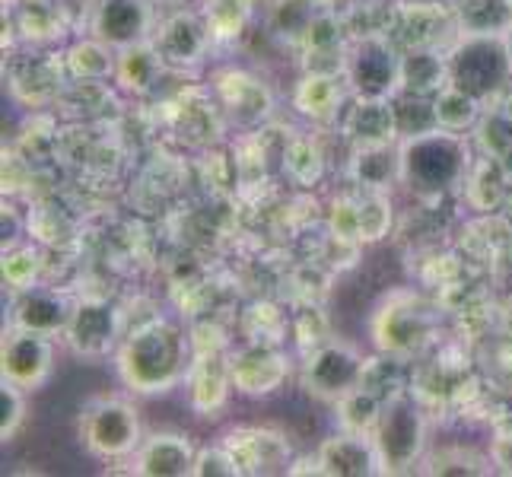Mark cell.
Returning a JSON list of instances; mask_svg holds the SVG:
<instances>
[{"label":"cell","instance_id":"1","mask_svg":"<svg viewBox=\"0 0 512 477\" xmlns=\"http://www.w3.org/2000/svg\"><path fill=\"white\" fill-rule=\"evenodd\" d=\"M191 338L166 318L137 328L115 350V373L137 395H166L188 382L194 366Z\"/></svg>","mask_w":512,"mask_h":477},{"label":"cell","instance_id":"2","mask_svg":"<svg viewBox=\"0 0 512 477\" xmlns=\"http://www.w3.org/2000/svg\"><path fill=\"white\" fill-rule=\"evenodd\" d=\"M401 144V182L420 194H439L462 182L468 166V147L462 134L436 128Z\"/></svg>","mask_w":512,"mask_h":477},{"label":"cell","instance_id":"3","mask_svg":"<svg viewBox=\"0 0 512 477\" xmlns=\"http://www.w3.org/2000/svg\"><path fill=\"white\" fill-rule=\"evenodd\" d=\"M77 433L83 449L102 462H115V458H131L137 446L144 443V423L140 411L128 398L118 395H99L83 404Z\"/></svg>","mask_w":512,"mask_h":477},{"label":"cell","instance_id":"4","mask_svg":"<svg viewBox=\"0 0 512 477\" xmlns=\"http://www.w3.org/2000/svg\"><path fill=\"white\" fill-rule=\"evenodd\" d=\"M446 58H449V83L478 102L497 96L512 80V61L503 39L462 35V42Z\"/></svg>","mask_w":512,"mask_h":477},{"label":"cell","instance_id":"5","mask_svg":"<svg viewBox=\"0 0 512 477\" xmlns=\"http://www.w3.org/2000/svg\"><path fill=\"white\" fill-rule=\"evenodd\" d=\"M373 443L382 474H404L420 462L423 449H427V420L411 395H395L382 404Z\"/></svg>","mask_w":512,"mask_h":477},{"label":"cell","instance_id":"6","mask_svg":"<svg viewBox=\"0 0 512 477\" xmlns=\"http://www.w3.org/2000/svg\"><path fill=\"white\" fill-rule=\"evenodd\" d=\"M344 80L360 99H392L401 90V55L385 35H363L347 48Z\"/></svg>","mask_w":512,"mask_h":477},{"label":"cell","instance_id":"7","mask_svg":"<svg viewBox=\"0 0 512 477\" xmlns=\"http://www.w3.org/2000/svg\"><path fill=\"white\" fill-rule=\"evenodd\" d=\"M0 373H4V382L20 385L23 392H39L55 373L51 334L10 325V331L4 334V347H0Z\"/></svg>","mask_w":512,"mask_h":477},{"label":"cell","instance_id":"8","mask_svg":"<svg viewBox=\"0 0 512 477\" xmlns=\"http://www.w3.org/2000/svg\"><path fill=\"white\" fill-rule=\"evenodd\" d=\"M433 334V318L427 306L414 296H395L379 309L373 322V338L379 350L392 353V357H408L417 353Z\"/></svg>","mask_w":512,"mask_h":477},{"label":"cell","instance_id":"9","mask_svg":"<svg viewBox=\"0 0 512 477\" xmlns=\"http://www.w3.org/2000/svg\"><path fill=\"white\" fill-rule=\"evenodd\" d=\"M366 363L357 347L350 344H325L309 357L303 369L306 392L322 401H338L357 385H363Z\"/></svg>","mask_w":512,"mask_h":477},{"label":"cell","instance_id":"10","mask_svg":"<svg viewBox=\"0 0 512 477\" xmlns=\"http://www.w3.org/2000/svg\"><path fill=\"white\" fill-rule=\"evenodd\" d=\"M67 344L80 357H105L118 344V312L105 299H80L70 309V322L64 328Z\"/></svg>","mask_w":512,"mask_h":477},{"label":"cell","instance_id":"11","mask_svg":"<svg viewBox=\"0 0 512 477\" xmlns=\"http://www.w3.org/2000/svg\"><path fill=\"white\" fill-rule=\"evenodd\" d=\"M153 7L150 0H102L93 16V35L121 51L137 42H150Z\"/></svg>","mask_w":512,"mask_h":477},{"label":"cell","instance_id":"12","mask_svg":"<svg viewBox=\"0 0 512 477\" xmlns=\"http://www.w3.org/2000/svg\"><path fill=\"white\" fill-rule=\"evenodd\" d=\"M131 471L140 477H185L194 474V462H198V449H194L191 436L185 433H150L144 443L131 455Z\"/></svg>","mask_w":512,"mask_h":477},{"label":"cell","instance_id":"13","mask_svg":"<svg viewBox=\"0 0 512 477\" xmlns=\"http://www.w3.org/2000/svg\"><path fill=\"white\" fill-rule=\"evenodd\" d=\"M315 471L328 477H369L382 474L379 452L373 436L341 430L328 436L325 443L315 452Z\"/></svg>","mask_w":512,"mask_h":477},{"label":"cell","instance_id":"14","mask_svg":"<svg viewBox=\"0 0 512 477\" xmlns=\"http://www.w3.org/2000/svg\"><path fill=\"white\" fill-rule=\"evenodd\" d=\"M210 39H214V35L207 29V20H201V16H194V13H175L150 35V42L160 51L166 67L198 64L207 55Z\"/></svg>","mask_w":512,"mask_h":477},{"label":"cell","instance_id":"15","mask_svg":"<svg viewBox=\"0 0 512 477\" xmlns=\"http://www.w3.org/2000/svg\"><path fill=\"white\" fill-rule=\"evenodd\" d=\"M229 373H233V388L239 395L264 398L277 392L287 379V360L271 347H242L233 360H229Z\"/></svg>","mask_w":512,"mask_h":477},{"label":"cell","instance_id":"16","mask_svg":"<svg viewBox=\"0 0 512 477\" xmlns=\"http://www.w3.org/2000/svg\"><path fill=\"white\" fill-rule=\"evenodd\" d=\"M226 449L236 455L242 474H274L290 471V446L271 430H239L229 436Z\"/></svg>","mask_w":512,"mask_h":477},{"label":"cell","instance_id":"17","mask_svg":"<svg viewBox=\"0 0 512 477\" xmlns=\"http://www.w3.org/2000/svg\"><path fill=\"white\" fill-rule=\"evenodd\" d=\"M229 392H233V373H229V363L220 357V353H198L191 373H188L191 408L204 417H210L223 408Z\"/></svg>","mask_w":512,"mask_h":477},{"label":"cell","instance_id":"18","mask_svg":"<svg viewBox=\"0 0 512 477\" xmlns=\"http://www.w3.org/2000/svg\"><path fill=\"white\" fill-rule=\"evenodd\" d=\"M70 309L74 306H67L58 293H48L42 287H29V290H20V296H16L10 325L26 328V331H39V334H51V338H55L58 331L67 328Z\"/></svg>","mask_w":512,"mask_h":477},{"label":"cell","instance_id":"19","mask_svg":"<svg viewBox=\"0 0 512 477\" xmlns=\"http://www.w3.org/2000/svg\"><path fill=\"white\" fill-rule=\"evenodd\" d=\"M449 86V58L430 45H414L401 55V90L436 99Z\"/></svg>","mask_w":512,"mask_h":477},{"label":"cell","instance_id":"20","mask_svg":"<svg viewBox=\"0 0 512 477\" xmlns=\"http://www.w3.org/2000/svg\"><path fill=\"white\" fill-rule=\"evenodd\" d=\"M347 134L353 137V144H357V147L392 144V140H398L392 99H360V96H353V109L347 115Z\"/></svg>","mask_w":512,"mask_h":477},{"label":"cell","instance_id":"21","mask_svg":"<svg viewBox=\"0 0 512 477\" xmlns=\"http://www.w3.org/2000/svg\"><path fill=\"white\" fill-rule=\"evenodd\" d=\"M452 13L462 35L503 39L512 29V0H455Z\"/></svg>","mask_w":512,"mask_h":477},{"label":"cell","instance_id":"22","mask_svg":"<svg viewBox=\"0 0 512 477\" xmlns=\"http://www.w3.org/2000/svg\"><path fill=\"white\" fill-rule=\"evenodd\" d=\"M357 182L369 191H385L401 179V144H366L353 150L350 163Z\"/></svg>","mask_w":512,"mask_h":477},{"label":"cell","instance_id":"23","mask_svg":"<svg viewBox=\"0 0 512 477\" xmlns=\"http://www.w3.org/2000/svg\"><path fill=\"white\" fill-rule=\"evenodd\" d=\"M166 70L160 51L153 48V42H137L118 51L115 58V77L128 86L134 93H147L150 86L160 80V74Z\"/></svg>","mask_w":512,"mask_h":477},{"label":"cell","instance_id":"24","mask_svg":"<svg viewBox=\"0 0 512 477\" xmlns=\"http://www.w3.org/2000/svg\"><path fill=\"white\" fill-rule=\"evenodd\" d=\"M392 112H395L398 140H411V137L430 134V131L439 128L436 102L430 96H417V93H408V90H398L392 96Z\"/></svg>","mask_w":512,"mask_h":477},{"label":"cell","instance_id":"25","mask_svg":"<svg viewBox=\"0 0 512 477\" xmlns=\"http://www.w3.org/2000/svg\"><path fill=\"white\" fill-rule=\"evenodd\" d=\"M334 404H338V414H341V430L373 436L385 401H379L366 385H357L353 392H347L344 398H338Z\"/></svg>","mask_w":512,"mask_h":477},{"label":"cell","instance_id":"26","mask_svg":"<svg viewBox=\"0 0 512 477\" xmlns=\"http://www.w3.org/2000/svg\"><path fill=\"white\" fill-rule=\"evenodd\" d=\"M433 102H436V118H439V128H443V131L462 134L481 115V102L474 96H468V93H462L452 83L446 86V90H439Z\"/></svg>","mask_w":512,"mask_h":477},{"label":"cell","instance_id":"27","mask_svg":"<svg viewBox=\"0 0 512 477\" xmlns=\"http://www.w3.org/2000/svg\"><path fill=\"white\" fill-rule=\"evenodd\" d=\"M296 105L312 118H328L338 112L341 105V86L338 77H325V74H306L303 83L296 90Z\"/></svg>","mask_w":512,"mask_h":477},{"label":"cell","instance_id":"28","mask_svg":"<svg viewBox=\"0 0 512 477\" xmlns=\"http://www.w3.org/2000/svg\"><path fill=\"white\" fill-rule=\"evenodd\" d=\"M115 48H109L105 42H99L96 35L90 42H80L70 48V55H67V64L70 70H74V77H83V80H102V77H109L115 74V55H112Z\"/></svg>","mask_w":512,"mask_h":477},{"label":"cell","instance_id":"29","mask_svg":"<svg viewBox=\"0 0 512 477\" xmlns=\"http://www.w3.org/2000/svg\"><path fill=\"white\" fill-rule=\"evenodd\" d=\"M315 20H319L315 0H277L271 10V26L284 39H306Z\"/></svg>","mask_w":512,"mask_h":477},{"label":"cell","instance_id":"30","mask_svg":"<svg viewBox=\"0 0 512 477\" xmlns=\"http://www.w3.org/2000/svg\"><path fill=\"white\" fill-rule=\"evenodd\" d=\"M204 20L210 35H220V39L239 35L245 20H249V0H207Z\"/></svg>","mask_w":512,"mask_h":477},{"label":"cell","instance_id":"31","mask_svg":"<svg viewBox=\"0 0 512 477\" xmlns=\"http://www.w3.org/2000/svg\"><path fill=\"white\" fill-rule=\"evenodd\" d=\"M385 198L379 191H373L369 198L357 207V214H353V236L357 239H382L388 220H392V214H388Z\"/></svg>","mask_w":512,"mask_h":477},{"label":"cell","instance_id":"32","mask_svg":"<svg viewBox=\"0 0 512 477\" xmlns=\"http://www.w3.org/2000/svg\"><path fill=\"white\" fill-rule=\"evenodd\" d=\"M26 395L20 385L4 382L0 385V439L10 443V439L20 433L23 420H26Z\"/></svg>","mask_w":512,"mask_h":477},{"label":"cell","instance_id":"33","mask_svg":"<svg viewBox=\"0 0 512 477\" xmlns=\"http://www.w3.org/2000/svg\"><path fill=\"white\" fill-rule=\"evenodd\" d=\"M35 274H39V258L32 249H13L4 255V280L13 290L35 287Z\"/></svg>","mask_w":512,"mask_h":477},{"label":"cell","instance_id":"34","mask_svg":"<svg viewBox=\"0 0 512 477\" xmlns=\"http://www.w3.org/2000/svg\"><path fill=\"white\" fill-rule=\"evenodd\" d=\"M242 468L236 455L226 446H207L198 449V462H194V477H239Z\"/></svg>","mask_w":512,"mask_h":477},{"label":"cell","instance_id":"35","mask_svg":"<svg viewBox=\"0 0 512 477\" xmlns=\"http://www.w3.org/2000/svg\"><path fill=\"white\" fill-rule=\"evenodd\" d=\"M433 474H481V471H487V468H474L471 462H468V455H452V452H443V455H436L433 458V468H430Z\"/></svg>","mask_w":512,"mask_h":477},{"label":"cell","instance_id":"36","mask_svg":"<svg viewBox=\"0 0 512 477\" xmlns=\"http://www.w3.org/2000/svg\"><path fill=\"white\" fill-rule=\"evenodd\" d=\"M369 4H376V7H398L401 0H369Z\"/></svg>","mask_w":512,"mask_h":477},{"label":"cell","instance_id":"37","mask_svg":"<svg viewBox=\"0 0 512 477\" xmlns=\"http://www.w3.org/2000/svg\"><path fill=\"white\" fill-rule=\"evenodd\" d=\"M503 42H506V51H509V61H512V29L503 35Z\"/></svg>","mask_w":512,"mask_h":477}]
</instances>
